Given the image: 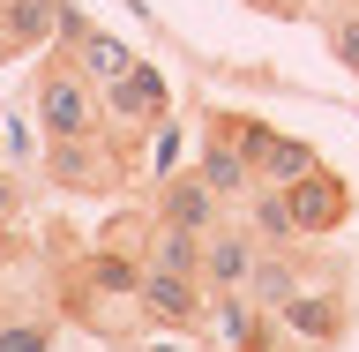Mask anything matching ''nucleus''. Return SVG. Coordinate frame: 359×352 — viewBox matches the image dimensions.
<instances>
[{
	"label": "nucleus",
	"mask_w": 359,
	"mask_h": 352,
	"mask_svg": "<svg viewBox=\"0 0 359 352\" xmlns=\"http://www.w3.org/2000/svg\"><path fill=\"white\" fill-rule=\"evenodd\" d=\"M202 330L217 337L224 352H262V337H269V308H255L247 292H210Z\"/></svg>",
	"instance_id": "nucleus-10"
},
{
	"label": "nucleus",
	"mask_w": 359,
	"mask_h": 352,
	"mask_svg": "<svg viewBox=\"0 0 359 352\" xmlns=\"http://www.w3.org/2000/svg\"><path fill=\"white\" fill-rule=\"evenodd\" d=\"M45 173L75 188V195H112V150L105 135L97 143H45Z\"/></svg>",
	"instance_id": "nucleus-9"
},
{
	"label": "nucleus",
	"mask_w": 359,
	"mask_h": 352,
	"mask_svg": "<svg viewBox=\"0 0 359 352\" xmlns=\"http://www.w3.org/2000/svg\"><path fill=\"white\" fill-rule=\"evenodd\" d=\"M8 60H15V45H8V30H0V67H8Z\"/></svg>",
	"instance_id": "nucleus-22"
},
{
	"label": "nucleus",
	"mask_w": 359,
	"mask_h": 352,
	"mask_svg": "<svg viewBox=\"0 0 359 352\" xmlns=\"http://www.w3.org/2000/svg\"><path fill=\"white\" fill-rule=\"evenodd\" d=\"M135 308L150 315L157 330H202V315H210V292L202 278H165V270H142V285H135Z\"/></svg>",
	"instance_id": "nucleus-4"
},
{
	"label": "nucleus",
	"mask_w": 359,
	"mask_h": 352,
	"mask_svg": "<svg viewBox=\"0 0 359 352\" xmlns=\"http://www.w3.org/2000/svg\"><path fill=\"white\" fill-rule=\"evenodd\" d=\"M150 218L157 225H180V233H217L224 225V195L210 188L202 173H165V188H157V202H150Z\"/></svg>",
	"instance_id": "nucleus-6"
},
{
	"label": "nucleus",
	"mask_w": 359,
	"mask_h": 352,
	"mask_svg": "<svg viewBox=\"0 0 359 352\" xmlns=\"http://www.w3.org/2000/svg\"><path fill=\"white\" fill-rule=\"evenodd\" d=\"M67 53H75V67H83V75H90L97 90H112V83H120V75L135 67V53H128L120 38H112V30H83V38L67 45Z\"/></svg>",
	"instance_id": "nucleus-15"
},
{
	"label": "nucleus",
	"mask_w": 359,
	"mask_h": 352,
	"mask_svg": "<svg viewBox=\"0 0 359 352\" xmlns=\"http://www.w3.org/2000/svg\"><path fill=\"white\" fill-rule=\"evenodd\" d=\"M15 255H22V240H15V225H0V278L15 270Z\"/></svg>",
	"instance_id": "nucleus-21"
},
{
	"label": "nucleus",
	"mask_w": 359,
	"mask_h": 352,
	"mask_svg": "<svg viewBox=\"0 0 359 352\" xmlns=\"http://www.w3.org/2000/svg\"><path fill=\"white\" fill-rule=\"evenodd\" d=\"M165 112H172V83H165L157 67H142V60L105 90V120H120V135H150Z\"/></svg>",
	"instance_id": "nucleus-5"
},
{
	"label": "nucleus",
	"mask_w": 359,
	"mask_h": 352,
	"mask_svg": "<svg viewBox=\"0 0 359 352\" xmlns=\"http://www.w3.org/2000/svg\"><path fill=\"white\" fill-rule=\"evenodd\" d=\"M269 315H277V330L299 337V345H337V337H344V292H299L292 285Z\"/></svg>",
	"instance_id": "nucleus-8"
},
{
	"label": "nucleus",
	"mask_w": 359,
	"mask_h": 352,
	"mask_svg": "<svg viewBox=\"0 0 359 352\" xmlns=\"http://www.w3.org/2000/svg\"><path fill=\"white\" fill-rule=\"evenodd\" d=\"M45 345H53L45 322H0V352H45Z\"/></svg>",
	"instance_id": "nucleus-19"
},
{
	"label": "nucleus",
	"mask_w": 359,
	"mask_h": 352,
	"mask_svg": "<svg viewBox=\"0 0 359 352\" xmlns=\"http://www.w3.org/2000/svg\"><path fill=\"white\" fill-rule=\"evenodd\" d=\"M60 15H67V0H0V30L15 45V60L22 53H45L60 38Z\"/></svg>",
	"instance_id": "nucleus-11"
},
{
	"label": "nucleus",
	"mask_w": 359,
	"mask_h": 352,
	"mask_svg": "<svg viewBox=\"0 0 359 352\" xmlns=\"http://www.w3.org/2000/svg\"><path fill=\"white\" fill-rule=\"evenodd\" d=\"M240 225H247L262 247H299V225H292V210H285L277 188H255V195L240 202Z\"/></svg>",
	"instance_id": "nucleus-16"
},
{
	"label": "nucleus",
	"mask_w": 359,
	"mask_h": 352,
	"mask_svg": "<svg viewBox=\"0 0 359 352\" xmlns=\"http://www.w3.org/2000/svg\"><path fill=\"white\" fill-rule=\"evenodd\" d=\"M292 285H299V278H292L285 247H262V263H255V278H247V300H269V308H277Z\"/></svg>",
	"instance_id": "nucleus-17"
},
{
	"label": "nucleus",
	"mask_w": 359,
	"mask_h": 352,
	"mask_svg": "<svg viewBox=\"0 0 359 352\" xmlns=\"http://www.w3.org/2000/svg\"><path fill=\"white\" fill-rule=\"evenodd\" d=\"M322 38H330L337 67H352V75H359V8H337V15H330V30H322Z\"/></svg>",
	"instance_id": "nucleus-18"
},
{
	"label": "nucleus",
	"mask_w": 359,
	"mask_h": 352,
	"mask_svg": "<svg viewBox=\"0 0 359 352\" xmlns=\"http://www.w3.org/2000/svg\"><path fill=\"white\" fill-rule=\"evenodd\" d=\"M255 263H262V240L247 225H217L202 240V292H247Z\"/></svg>",
	"instance_id": "nucleus-7"
},
{
	"label": "nucleus",
	"mask_w": 359,
	"mask_h": 352,
	"mask_svg": "<svg viewBox=\"0 0 359 352\" xmlns=\"http://www.w3.org/2000/svg\"><path fill=\"white\" fill-rule=\"evenodd\" d=\"M22 218V188H15V173L0 165V225H15Z\"/></svg>",
	"instance_id": "nucleus-20"
},
{
	"label": "nucleus",
	"mask_w": 359,
	"mask_h": 352,
	"mask_svg": "<svg viewBox=\"0 0 359 352\" xmlns=\"http://www.w3.org/2000/svg\"><path fill=\"white\" fill-rule=\"evenodd\" d=\"M38 128H45V143H97V135H112L105 90L75 67V53H53L38 67Z\"/></svg>",
	"instance_id": "nucleus-1"
},
{
	"label": "nucleus",
	"mask_w": 359,
	"mask_h": 352,
	"mask_svg": "<svg viewBox=\"0 0 359 352\" xmlns=\"http://www.w3.org/2000/svg\"><path fill=\"white\" fill-rule=\"evenodd\" d=\"M195 173L210 180L224 202H247V195H255V165H247V157L224 143V135H210V143H202V165H195Z\"/></svg>",
	"instance_id": "nucleus-14"
},
{
	"label": "nucleus",
	"mask_w": 359,
	"mask_h": 352,
	"mask_svg": "<svg viewBox=\"0 0 359 352\" xmlns=\"http://www.w3.org/2000/svg\"><path fill=\"white\" fill-rule=\"evenodd\" d=\"M202 128L210 135H224L232 150L255 165V188H285V180H299V173H314V150L299 143V135H285V128H269L262 112H232V105H210L202 112Z\"/></svg>",
	"instance_id": "nucleus-2"
},
{
	"label": "nucleus",
	"mask_w": 359,
	"mask_h": 352,
	"mask_svg": "<svg viewBox=\"0 0 359 352\" xmlns=\"http://www.w3.org/2000/svg\"><path fill=\"white\" fill-rule=\"evenodd\" d=\"M277 195H285L292 225H299V240H322V233H337V225L352 218V188H344L337 173H322V165H314V173H299V180H285Z\"/></svg>",
	"instance_id": "nucleus-3"
},
{
	"label": "nucleus",
	"mask_w": 359,
	"mask_h": 352,
	"mask_svg": "<svg viewBox=\"0 0 359 352\" xmlns=\"http://www.w3.org/2000/svg\"><path fill=\"white\" fill-rule=\"evenodd\" d=\"M142 270H165V278H202V233H180V225H150Z\"/></svg>",
	"instance_id": "nucleus-12"
},
{
	"label": "nucleus",
	"mask_w": 359,
	"mask_h": 352,
	"mask_svg": "<svg viewBox=\"0 0 359 352\" xmlns=\"http://www.w3.org/2000/svg\"><path fill=\"white\" fill-rule=\"evenodd\" d=\"M90 292H105V300H135V285H142V255H135V247H90Z\"/></svg>",
	"instance_id": "nucleus-13"
}]
</instances>
